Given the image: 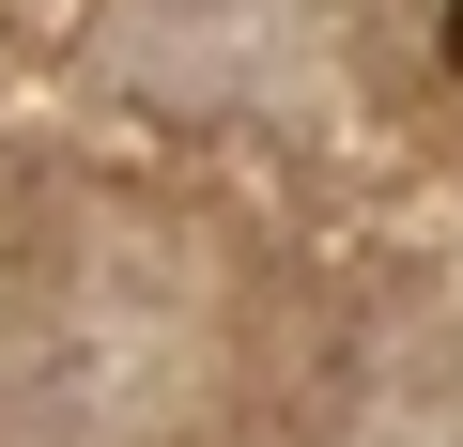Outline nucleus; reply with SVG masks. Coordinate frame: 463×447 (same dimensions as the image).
Returning a JSON list of instances; mask_svg holds the SVG:
<instances>
[{"instance_id":"1","label":"nucleus","mask_w":463,"mask_h":447,"mask_svg":"<svg viewBox=\"0 0 463 447\" xmlns=\"http://www.w3.org/2000/svg\"><path fill=\"white\" fill-rule=\"evenodd\" d=\"M448 78H463V0H448Z\"/></svg>"}]
</instances>
